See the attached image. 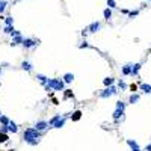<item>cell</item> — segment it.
<instances>
[{"instance_id": "1", "label": "cell", "mask_w": 151, "mask_h": 151, "mask_svg": "<svg viewBox=\"0 0 151 151\" xmlns=\"http://www.w3.org/2000/svg\"><path fill=\"white\" fill-rule=\"evenodd\" d=\"M23 141L27 145H30V147H35V145H38L41 141V132H38L35 127L26 128L24 133H23Z\"/></svg>"}, {"instance_id": "2", "label": "cell", "mask_w": 151, "mask_h": 151, "mask_svg": "<svg viewBox=\"0 0 151 151\" xmlns=\"http://www.w3.org/2000/svg\"><path fill=\"white\" fill-rule=\"evenodd\" d=\"M48 86H50L53 91H65V89H63V86H65V82H63L62 79H50V82H48Z\"/></svg>"}, {"instance_id": "3", "label": "cell", "mask_w": 151, "mask_h": 151, "mask_svg": "<svg viewBox=\"0 0 151 151\" xmlns=\"http://www.w3.org/2000/svg\"><path fill=\"white\" fill-rule=\"evenodd\" d=\"M118 94V86H109L100 92V98H109V97Z\"/></svg>"}, {"instance_id": "4", "label": "cell", "mask_w": 151, "mask_h": 151, "mask_svg": "<svg viewBox=\"0 0 151 151\" xmlns=\"http://www.w3.org/2000/svg\"><path fill=\"white\" fill-rule=\"evenodd\" d=\"M11 36H12V42H11V45H17V44H23L24 42V38L21 36V33L18 30H15Z\"/></svg>"}, {"instance_id": "5", "label": "cell", "mask_w": 151, "mask_h": 151, "mask_svg": "<svg viewBox=\"0 0 151 151\" xmlns=\"http://www.w3.org/2000/svg\"><path fill=\"white\" fill-rule=\"evenodd\" d=\"M38 45V39H32V38H24L23 47L24 48H33Z\"/></svg>"}, {"instance_id": "6", "label": "cell", "mask_w": 151, "mask_h": 151, "mask_svg": "<svg viewBox=\"0 0 151 151\" xmlns=\"http://www.w3.org/2000/svg\"><path fill=\"white\" fill-rule=\"evenodd\" d=\"M33 127L36 128L38 132H41V133H42V132H45L47 128H48V122H47V121H36Z\"/></svg>"}, {"instance_id": "7", "label": "cell", "mask_w": 151, "mask_h": 151, "mask_svg": "<svg viewBox=\"0 0 151 151\" xmlns=\"http://www.w3.org/2000/svg\"><path fill=\"white\" fill-rule=\"evenodd\" d=\"M127 145L130 147L132 151H142V148L139 147V144L134 141V139H127Z\"/></svg>"}, {"instance_id": "8", "label": "cell", "mask_w": 151, "mask_h": 151, "mask_svg": "<svg viewBox=\"0 0 151 151\" xmlns=\"http://www.w3.org/2000/svg\"><path fill=\"white\" fill-rule=\"evenodd\" d=\"M101 27V23L100 21H94V23H91L88 26V32H91V33H95V32H98Z\"/></svg>"}, {"instance_id": "9", "label": "cell", "mask_w": 151, "mask_h": 151, "mask_svg": "<svg viewBox=\"0 0 151 151\" xmlns=\"http://www.w3.org/2000/svg\"><path fill=\"white\" fill-rule=\"evenodd\" d=\"M132 69H133V63H126L121 67V73L122 76H132Z\"/></svg>"}, {"instance_id": "10", "label": "cell", "mask_w": 151, "mask_h": 151, "mask_svg": "<svg viewBox=\"0 0 151 151\" xmlns=\"http://www.w3.org/2000/svg\"><path fill=\"white\" fill-rule=\"evenodd\" d=\"M112 118H113V121H115V122H120V120H122V118H124V110L115 109V112H113Z\"/></svg>"}, {"instance_id": "11", "label": "cell", "mask_w": 151, "mask_h": 151, "mask_svg": "<svg viewBox=\"0 0 151 151\" xmlns=\"http://www.w3.org/2000/svg\"><path fill=\"white\" fill-rule=\"evenodd\" d=\"M36 79H38V82H39L42 86H47L48 82H50V79H48L47 76H44V74H36Z\"/></svg>"}, {"instance_id": "12", "label": "cell", "mask_w": 151, "mask_h": 151, "mask_svg": "<svg viewBox=\"0 0 151 151\" xmlns=\"http://www.w3.org/2000/svg\"><path fill=\"white\" fill-rule=\"evenodd\" d=\"M62 118H63V115H61V113H57V115L51 116L50 120H48V126H50V127H53V126H55V124H56L57 121H61Z\"/></svg>"}, {"instance_id": "13", "label": "cell", "mask_w": 151, "mask_h": 151, "mask_svg": "<svg viewBox=\"0 0 151 151\" xmlns=\"http://www.w3.org/2000/svg\"><path fill=\"white\" fill-rule=\"evenodd\" d=\"M141 100V94H132L130 97H128V104H136L138 101Z\"/></svg>"}, {"instance_id": "14", "label": "cell", "mask_w": 151, "mask_h": 151, "mask_svg": "<svg viewBox=\"0 0 151 151\" xmlns=\"http://www.w3.org/2000/svg\"><path fill=\"white\" fill-rule=\"evenodd\" d=\"M21 69H24V71H32L33 69V63L32 62H29V61H24L23 63H21Z\"/></svg>"}, {"instance_id": "15", "label": "cell", "mask_w": 151, "mask_h": 151, "mask_svg": "<svg viewBox=\"0 0 151 151\" xmlns=\"http://www.w3.org/2000/svg\"><path fill=\"white\" fill-rule=\"evenodd\" d=\"M62 80H63L65 83H73L74 74H73V73H65V74H63V77H62Z\"/></svg>"}, {"instance_id": "16", "label": "cell", "mask_w": 151, "mask_h": 151, "mask_svg": "<svg viewBox=\"0 0 151 151\" xmlns=\"http://www.w3.org/2000/svg\"><path fill=\"white\" fill-rule=\"evenodd\" d=\"M142 65L141 63H133V69H132V77H136V76L139 74V71H141Z\"/></svg>"}, {"instance_id": "17", "label": "cell", "mask_w": 151, "mask_h": 151, "mask_svg": "<svg viewBox=\"0 0 151 151\" xmlns=\"http://www.w3.org/2000/svg\"><path fill=\"white\" fill-rule=\"evenodd\" d=\"M67 118H68L67 115H63V118H62V120H61V121H57V122L55 124V126L51 127V128H57V130H59V128H62L63 126H65V121H67Z\"/></svg>"}, {"instance_id": "18", "label": "cell", "mask_w": 151, "mask_h": 151, "mask_svg": "<svg viewBox=\"0 0 151 151\" xmlns=\"http://www.w3.org/2000/svg\"><path fill=\"white\" fill-rule=\"evenodd\" d=\"M141 91L145 94H151V85L150 83H141Z\"/></svg>"}, {"instance_id": "19", "label": "cell", "mask_w": 151, "mask_h": 151, "mask_svg": "<svg viewBox=\"0 0 151 151\" xmlns=\"http://www.w3.org/2000/svg\"><path fill=\"white\" fill-rule=\"evenodd\" d=\"M8 128H9V132H11V133H18V126H17V124H15L14 121H11V122H9Z\"/></svg>"}, {"instance_id": "20", "label": "cell", "mask_w": 151, "mask_h": 151, "mask_svg": "<svg viewBox=\"0 0 151 151\" xmlns=\"http://www.w3.org/2000/svg\"><path fill=\"white\" fill-rule=\"evenodd\" d=\"M103 83H104L106 88H109V86H113V83H115V79H113V77H106V79H103Z\"/></svg>"}, {"instance_id": "21", "label": "cell", "mask_w": 151, "mask_h": 151, "mask_svg": "<svg viewBox=\"0 0 151 151\" xmlns=\"http://www.w3.org/2000/svg\"><path fill=\"white\" fill-rule=\"evenodd\" d=\"M80 118H82V112H80V110L73 112V115H71V121H79Z\"/></svg>"}, {"instance_id": "22", "label": "cell", "mask_w": 151, "mask_h": 151, "mask_svg": "<svg viewBox=\"0 0 151 151\" xmlns=\"http://www.w3.org/2000/svg\"><path fill=\"white\" fill-rule=\"evenodd\" d=\"M103 15H104V18L109 21V20L112 18V9H110V8H106V9L103 11Z\"/></svg>"}, {"instance_id": "23", "label": "cell", "mask_w": 151, "mask_h": 151, "mask_svg": "<svg viewBox=\"0 0 151 151\" xmlns=\"http://www.w3.org/2000/svg\"><path fill=\"white\" fill-rule=\"evenodd\" d=\"M3 32H5V33H6V35H12L14 32H15V29H14V26H5Z\"/></svg>"}, {"instance_id": "24", "label": "cell", "mask_w": 151, "mask_h": 151, "mask_svg": "<svg viewBox=\"0 0 151 151\" xmlns=\"http://www.w3.org/2000/svg\"><path fill=\"white\" fill-rule=\"evenodd\" d=\"M118 89H121V91H126L127 89V85H126V82H124L122 79L118 80Z\"/></svg>"}, {"instance_id": "25", "label": "cell", "mask_w": 151, "mask_h": 151, "mask_svg": "<svg viewBox=\"0 0 151 151\" xmlns=\"http://www.w3.org/2000/svg\"><path fill=\"white\" fill-rule=\"evenodd\" d=\"M115 109L126 110V103H124V101H116V104H115Z\"/></svg>"}, {"instance_id": "26", "label": "cell", "mask_w": 151, "mask_h": 151, "mask_svg": "<svg viewBox=\"0 0 151 151\" xmlns=\"http://www.w3.org/2000/svg\"><path fill=\"white\" fill-rule=\"evenodd\" d=\"M9 122H11V120H9V118L8 116H2V118H0V124H2V126H9Z\"/></svg>"}, {"instance_id": "27", "label": "cell", "mask_w": 151, "mask_h": 151, "mask_svg": "<svg viewBox=\"0 0 151 151\" xmlns=\"http://www.w3.org/2000/svg\"><path fill=\"white\" fill-rule=\"evenodd\" d=\"M6 0H0V14L5 12V9H6Z\"/></svg>"}, {"instance_id": "28", "label": "cell", "mask_w": 151, "mask_h": 151, "mask_svg": "<svg viewBox=\"0 0 151 151\" xmlns=\"http://www.w3.org/2000/svg\"><path fill=\"white\" fill-rule=\"evenodd\" d=\"M0 133H2V134H8L9 133L8 126H0Z\"/></svg>"}, {"instance_id": "29", "label": "cell", "mask_w": 151, "mask_h": 151, "mask_svg": "<svg viewBox=\"0 0 151 151\" xmlns=\"http://www.w3.org/2000/svg\"><path fill=\"white\" fill-rule=\"evenodd\" d=\"M107 8H110V9L116 8V2L115 0H107Z\"/></svg>"}, {"instance_id": "30", "label": "cell", "mask_w": 151, "mask_h": 151, "mask_svg": "<svg viewBox=\"0 0 151 151\" xmlns=\"http://www.w3.org/2000/svg\"><path fill=\"white\" fill-rule=\"evenodd\" d=\"M5 23H6V26H14V18L12 17H6L5 18Z\"/></svg>"}, {"instance_id": "31", "label": "cell", "mask_w": 151, "mask_h": 151, "mask_svg": "<svg viewBox=\"0 0 151 151\" xmlns=\"http://www.w3.org/2000/svg\"><path fill=\"white\" fill-rule=\"evenodd\" d=\"M6 141H8V134H2V133H0V144H3Z\"/></svg>"}, {"instance_id": "32", "label": "cell", "mask_w": 151, "mask_h": 151, "mask_svg": "<svg viewBox=\"0 0 151 151\" xmlns=\"http://www.w3.org/2000/svg\"><path fill=\"white\" fill-rule=\"evenodd\" d=\"M138 14H139V11H138V9H136V11H132V12L128 14V18H133V17H136Z\"/></svg>"}, {"instance_id": "33", "label": "cell", "mask_w": 151, "mask_h": 151, "mask_svg": "<svg viewBox=\"0 0 151 151\" xmlns=\"http://www.w3.org/2000/svg\"><path fill=\"white\" fill-rule=\"evenodd\" d=\"M73 97V92L69 89H65V98H71Z\"/></svg>"}, {"instance_id": "34", "label": "cell", "mask_w": 151, "mask_h": 151, "mask_svg": "<svg viewBox=\"0 0 151 151\" xmlns=\"http://www.w3.org/2000/svg\"><path fill=\"white\" fill-rule=\"evenodd\" d=\"M128 88H130V91H132V94H136V85H130V86H128Z\"/></svg>"}, {"instance_id": "35", "label": "cell", "mask_w": 151, "mask_h": 151, "mask_svg": "<svg viewBox=\"0 0 151 151\" xmlns=\"http://www.w3.org/2000/svg\"><path fill=\"white\" fill-rule=\"evenodd\" d=\"M86 47H89V44H88L86 41H83V44H80V45H79V48H86Z\"/></svg>"}, {"instance_id": "36", "label": "cell", "mask_w": 151, "mask_h": 151, "mask_svg": "<svg viewBox=\"0 0 151 151\" xmlns=\"http://www.w3.org/2000/svg\"><path fill=\"white\" fill-rule=\"evenodd\" d=\"M144 151H151V144H148V145H145V148H144Z\"/></svg>"}, {"instance_id": "37", "label": "cell", "mask_w": 151, "mask_h": 151, "mask_svg": "<svg viewBox=\"0 0 151 151\" xmlns=\"http://www.w3.org/2000/svg\"><path fill=\"white\" fill-rule=\"evenodd\" d=\"M88 35V29H85V30H82V36H86Z\"/></svg>"}, {"instance_id": "38", "label": "cell", "mask_w": 151, "mask_h": 151, "mask_svg": "<svg viewBox=\"0 0 151 151\" xmlns=\"http://www.w3.org/2000/svg\"><path fill=\"white\" fill-rule=\"evenodd\" d=\"M0 76H2V68H0Z\"/></svg>"}, {"instance_id": "39", "label": "cell", "mask_w": 151, "mask_h": 151, "mask_svg": "<svg viewBox=\"0 0 151 151\" xmlns=\"http://www.w3.org/2000/svg\"><path fill=\"white\" fill-rule=\"evenodd\" d=\"M2 116H3V115H2V112H0V118H2Z\"/></svg>"}]
</instances>
